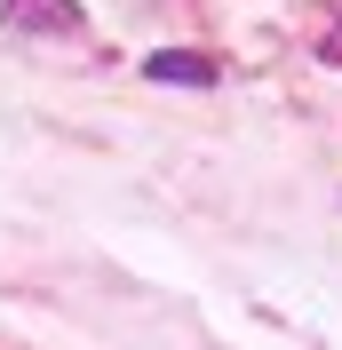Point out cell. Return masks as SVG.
<instances>
[{
  "mask_svg": "<svg viewBox=\"0 0 342 350\" xmlns=\"http://www.w3.org/2000/svg\"><path fill=\"white\" fill-rule=\"evenodd\" d=\"M8 24H48V32H72L80 8L72 0H8Z\"/></svg>",
  "mask_w": 342,
  "mask_h": 350,
  "instance_id": "obj_2",
  "label": "cell"
},
{
  "mask_svg": "<svg viewBox=\"0 0 342 350\" xmlns=\"http://www.w3.org/2000/svg\"><path fill=\"white\" fill-rule=\"evenodd\" d=\"M144 72H151L159 88H168V80H175V88H207V80H215V64H207V56H168V48H159Z\"/></svg>",
  "mask_w": 342,
  "mask_h": 350,
  "instance_id": "obj_1",
  "label": "cell"
}]
</instances>
